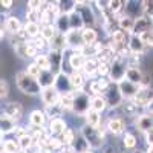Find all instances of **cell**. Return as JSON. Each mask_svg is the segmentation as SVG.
<instances>
[{"label":"cell","mask_w":153,"mask_h":153,"mask_svg":"<svg viewBox=\"0 0 153 153\" xmlns=\"http://www.w3.org/2000/svg\"><path fill=\"white\" fill-rule=\"evenodd\" d=\"M83 139L87 143L89 149H100L101 146H103L104 143V130L103 129H100V127H89V126H83V129H81V133Z\"/></svg>","instance_id":"cell-1"},{"label":"cell","mask_w":153,"mask_h":153,"mask_svg":"<svg viewBox=\"0 0 153 153\" xmlns=\"http://www.w3.org/2000/svg\"><path fill=\"white\" fill-rule=\"evenodd\" d=\"M16 83H17V87L26 95H37V94L42 92V89H40V86H38L37 80L32 78V76H29V75H26L25 71L19 72L16 75Z\"/></svg>","instance_id":"cell-2"},{"label":"cell","mask_w":153,"mask_h":153,"mask_svg":"<svg viewBox=\"0 0 153 153\" xmlns=\"http://www.w3.org/2000/svg\"><path fill=\"white\" fill-rule=\"evenodd\" d=\"M126 69H127V66H126V60L118 58L117 55H115L113 61L109 65V75H107L109 81H112V83H120L121 80H124Z\"/></svg>","instance_id":"cell-3"},{"label":"cell","mask_w":153,"mask_h":153,"mask_svg":"<svg viewBox=\"0 0 153 153\" xmlns=\"http://www.w3.org/2000/svg\"><path fill=\"white\" fill-rule=\"evenodd\" d=\"M101 95H103L107 107H118V106L123 104V101H124L121 94H120V91H118V84L112 83V81H109L107 87L104 89V92Z\"/></svg>","instance_id":"cell-4"},{"label":"cell","mask_w":153,"mask_h":153,"mask_svg":"<svg viewBox=\"0 0 153 153\" xmlns=\"http://www.w3.org/2000/svg\"><path fill=\"white\" fill-rule=\"evenodd\" d=\"M89 101H91V97H89L87 92H84V91L74 92L72 110H74L76 115H84V113L89 110Z\"/></svg>","instance_id":"cell-5"},{"label":"cell","mask_w":153,"mask_h":153,"mask_svg":"<svg viewBox=\"0 0 153 153\" xmlns=\"http://www.w3.org/2000/svg\"><path fill=\"white\" fill-rule=\"evenodd\" d=\"M65 42H66V49L80 52L81 48L84 46L81 40V29H69L65 34Z\"/></svg>","instance_id":"cell-6"},{"label":"cell","mask_w":153,"mask_h":153,"mask_svg":"<svg viewBox=\"0 0 153 153\" xmlns=\"http://www.w3.org/2000/svg\"><path fill=\"white\" fill-rule=\"evenodd\" d=\"M55 91L60 94V95H65V94H71L72 89H71V84H69V76L65 71H61L55 75L54 78V86H52Z\"/></svg>","instance_id":"cell-7"},{"label":"cell","mask_w":153,"mask_h":153,"mask_svg":"<svg viewBox=\"0 0 153 153\" xmlns=\"http://www.w3.org/2000/svg\"><path fill=\"white\" fill-rule=\"evenodd\" d=\"M132 101L138 107H147L149 109V104L152 106V91H150V87H139V91L132 98Z\"/></svg>","instance_id":"cell-8"},{"label":"cell","mask_w":153,"mask_h":153,"mask_svg":"<svg viewBox=\"0 0 153 153\" xmlns=\"http://www.w3.org/2000/svg\"><path fill=\"white\" fill-rule=\"evenodd\" d=\"M117 84H118V91H120L123 100H132L136 95V92L139 91V86L132 84V83H129L127 80H121Z\"/></svg>","instance_id":"cell-9"},{"label":"cell","mask_w":153,"mask_h":153,"mask_svg":"<svg viewBox=\"0 0 153 153\" xmlns=\"http://www.w3.org/2000/svg\"><path fill=\"white\" fill-rule=\"evenodd\" d=\"M3 115L11 120H14L16 123L22 118L23 115V106L20 103H17V101H12V103H8L6 107L3 109Z\"/></svg>","instance_id":"cell-10"},{"label":"cell","mask_w":153,"mask_h":153,"mask_svg":"<svg viewBox=\"0 0 153 153\" xmlns=\"http://www.w3.org/2000/svg\"><path fill=\"white\" fill-rule=\"evenodd\" d=\"M147 31H152V19L150 17H146V16H139L135 20V23H133L132 34L133 35H139V34L147 32Z\"/></svg>","instance_id":"cell-11"},{"label":"cell","mask_w":153,"mask_h":153,"mask_svg":"<svg viewBox=\"0 0 153 153\" xmlns=\"http://www.w3.org/2000/svg\"><path fill=\"white\" fill-rule=\"evenodd\" d=\"M42 101L45 106H52V104H57L58 100H60V94L55 91V89L51 86V87H46V89H42Z\"/></svg>","instance_id":"cell-12"},{"label":"cell","mask_w":153,"mask_h":153,"mask_svg":"<svg viewBox=\"0 0 153 153\" xmlns=\"http://www.w3.org/2000/svg\"><path fill=\"white\" fill-rule=\"evenodd\" d=\"M68 76H69V84H71L72 92L83 91V87L86 84V76L81 72H71L68 74Z\"/></svg>","instance_id":"cell-13"},{"label":"cell","mask_w":153,"mask_h":153,"mask_svg":"<svg viewBox=\"0 0 153 153\" xmlns=\"http://www.w3.org/2000/svg\"><path fill=\"white\" fill-rule=\"evenodd\" d=\"M84 61H86V57L81 52H75V51H72V54L68 58V63H69L72 72H81V69L84 66Z\"/></svg>","instance_id":"cell-14"},{"label":"cell","mask_w":153,"mask_h":153,"mask_svg":"<svg viewBox=\"0 0 153 153\" xmlns=\"http://www.w3.org/2000/svg\"><path fill=\"white\" fill-rule=\"evenodd\" d=\"M3 26H5V31H8L11 35H16L17 32H20V31L23 29L22 22H20L19 17H16V16L6 17V20H5V23H3Z\"/></svg>","instance_id":"cell-15"},{"label":"cell","mask_w":153,"mask_h":153,"mask_svg":"<svg viewBox=\"0 0 153 153\" xmlns=\"http://www.w3.org/2000/svg\"><path fill=\"white\" fill-rule=\"evenodd\" d=\"M66 121L63 118H55V120H51L49 121V129H48V133L52 135V136H60L66 129Z\"/></svg>","instance_id":"cell-16"},{"label":"cell","mask_w":153,"mask_h":153,"mask_svg":"<svg viewBox=\"0 0 153 153\" xmlns=\"http://www.w3.org/2000/svg\"><path fill=\"white\" fill-rule=\"evenodd\" d=\"M106 129L112 133V135H121L126 130V123L123 118H110L107 121V127Z\"/></svg>","instance_id":"cell-17"},{"label":"cell","mask_w":153,"mask_h":153,"mask_svg":"<svg viewBox=\"0 0 153 153\" xmlns=\"http://www.w3.org/2000/svg\"><path fill=\"white\" fill-rule=\"evenodd\" d=\"M143 72H141V69L139 68H127L126 69V75H124V80H127L129 83H132V84H136V86H139L141 84V81H143Z\"/></svg>","instance_id":"cell-18"},{"label":"cell","mask_w":153,"mask_h":153,"mask_svg":"<svg viewBox=\"0 0 153 153\" xmlns=\"http://www.w3.org/2000/svg\"><path fill=\"white\" fill-rule=\"evenodd\" d=\"M51 51H58V52H65L66 51V42H65V34H55L51 40L48 42Z\"/></svg>","instance_id":"cell-19"},{"label":"cell","mask_w":153,"mask_h":153,"mask_svg":"<svg viewBox=\"0 0 153 153\" xmlns=\"http://www.w3.org/2000/svg\"><path fill=\"white\" fill-rule=\"evenodd\" d=\"M107 84H109V78H100L98 76L97 80H92L91 84H89V89H91L92 97L94 95H101L104 92V89L107 87Z\"/></svg>","instance_id":"cell-20"},{"label":"cell","mask_w":153,"mask_h":153,"mask_svg":"<svg viewBox=\"0 0 153 153\" xmlns=\"http://www.w3.org/2000/svg\"><path fill=\"white\" fill-rule=\"evenodd\" d=\"M127 49H129L130 54H143L146 48L141 43V40L138 38V35L130 34L129 35V42H127Z\"/></svg>","instance_id":"cell-21"},{"label":"cell","mask_w":153,"mask_h":153,"mask_svg":"<svg viewBox=\"0 0 153 153\" xmlns=\"http://www.w3.org/2000/svg\"><path fill=\"white\" fill-rule=\"evenodd\" d=\"M16 126H17V124H16L14 120L5 117L3 113L0 115V136L12 133V132H14V129H16Z\"/></svg>","instance_id":"cell-22"},{"label":"cell","mask_w":153,"mask_h":153,"mask_svg":"<svg viewBox=\"0 0 153 153\" xmlns=\"http://www.w3.org/2000/svg\"><path fill=\"white\" fill-rule=\"evenodd\" d=\"M54 78H55V75L51 71H42L40 75L37 76V83L40 86V89H46V87L54 86Z\"/></svg>","instance_id":"cell-23"},{"label":"cell","mask_w":153,"mask_h":153,"mask_svg":"<svg viewBox=\"0 0 153 153\" xmlns=\"http://www.w3.org/2000/svg\"><path fill=\"white\" fill-rule=\"evenodd\" d=\"M81 40H83L84 46L95 45L97 40H98V34H97V31L94 28H83L81 29Z\"/></svg>","instance_id":"cell-24"},{"label":"cell","mask_w":153,"mask_h":153,"mask_svg":"<svg viewBox=\"0 0 153 153\" xmlns=\"http://www.w3.org/2000/svg\"><path fill=\"white\" fill-rule=\"evenodd\" d=\"M89 109L95 110L98 113L104 112L107 109V104H106L103 95H94V97H91V101H89Z\"/></svg>","instance_id":"cell-25"},{"label":"cell","mask_w":153,"mask_h":153,"mask_svg":"<svg viewBox=\"0 0 153 153\" xmlns=\"http://www.w3.org/2000/svg\"><path fill=\"white\" fill-rule=\"evenodd\" d=\"M84 120H86V126H89V127H100V123H101V113H98V112H95V110H91L89 109L84 115Z\"/></svg>","instance_id":"cell-26"},{"label":"cell","mask_w":153,"mask_h":153,"mask_svg":"<svg viewBox=\"0 0 153 153\" xmlns=\"http://www.w3.org/2000/svg\"><path fill=\"white\" fill-rule=\"evenodd\" d=\"M136 127H138V129L141 130L143 133L152 130V115H149V113L139 115V117L136 118Z\"/></svg>","instance_id":"cell-27"},{"label":"cell","mask_w":153,"mask_h":153,"mask_svg":"<svg viewBox=\"0 0 153 153\" xmlns=\"http://www.w3.org/2000/svg\"><path fill=\"white\" fill-rule=\"evenodd\" d=\"M29 123L32 127H43L45 123H46V117H45V113L43 110H32L31 115H29Z\"/></svg>","instance_id":"cell-28"},{"label":"cell","mask_w":153,"mask_h":153,"mask_svg":"<svg viewBox=\"0 0 153 153\" xmlns=\"http://www.w3.org/2000/svg\"><path fill=\"white\" fill-rule=\"evenodd\" d=\"M97 66H98L97 58H86L84 66L81 69V74L86 75V76H94V75H97Z\"/></svg>","instance_id":"cell-29"},{"label":"cell","mask_w":153,"mask_h":153,"mask_svg":"<svg viewBox=\"0 0 153 153\" xmlns=\"http://www.w3.org/2000/svg\"><path fill=\"white\" fill-rule=\"evenodd\" d=\"M63 110L61 109V106L57 103V104H52V106H45V110H43V113H45V117H48V118H51V120H55V118H60L61 115H63Z\"/></svg>","instance_id":"cell-30"},{"label":"cell","mask_w":153,"mask_h":153,"mask_svg":"<svg viewBox=\"0 0 153 153\" xmlns=\"http://www.w3.org/2000/svg\"><path fill=\"white\" fill-rule=\"evenodd\" d=\"M34 65L40 69V71H49L51 65H49V55L48 54H37L34 58Z\"/></svg>","instance_id":"cell-31"},{"label":"cell","mask_w":153,"mask_h":153,"mask_svg":"<svg viewBox=\"0 0 153 153\" xmlns=\"http://www.w3.org/2000/svg\"><path fill=\"white\" fill-rule=\"evenodd\" d=\"M23 32L26 34L28 38H35L37 35H40V25L26 22V23H25V26H23Z\"/></svg>","instance_id":"cell-32"},{"label":"cell","mask_w":153,"mask_h":153,"mask_svg":"<svg viewBox=\"0 0 153 153\" xmlns=\"http://www.w3.org/2000/svg\"><path fill=\"white\" fill-rule=\"evenodd\" d=\"M58 138H60V141H61L63 147H69V146H72L74 139H75V132H74L72 129H69V127H66L65 132H63Z\"/></svg>","instance_id":"cell-33"},{"label":"cell","mask_w":153,"mask_h":153,"mask_svg":"<svg viewBox=\"0 0 153 153\" xmlns=\"http://www.w3.org/2000/svg\"><path fill=\"white\" fill-rule=\"evenodd\" d=\"M58 104L61 106L63 110H72V104H74V92H71V94H65V95H60Z\"/></svg>","instance_id":"cell-34"},{"label":"cell","mask_w":153,"mask_h":153,"mask_svg":"<svg viewBox=\"0 0 153 153\" xmlns=\"http://www.w3.org/2000/svg\"><path fill=\"white\" fill-rule=\"evenodd\" d=\"M55 34H57V31L54 28V25H43V26H40V37L46 42H49Z\"/></svg>","instance_id":"cell-35"},{"label":"cell","mask_w":153,"mask_h":153,"mask_svg":"<svg viewBox=\"0 0 153 153\" xmlns=\"http://www.w3.org/2000/svg\"><path fill=\"white\" fill-rule=\"evenodd\" d=\"M68 19H69V28H71V29H83V28H84L80 16L76 14L75 11H72L71 14H68Z\"/></svg>","instance_id":"cell-36"},{"label":"cell","mask_w":153,"mask_h":153,"mask_svg":"<svg viewBox=\"0 0 153 153\" xmlns=\"http://www.w3.org/2000/svg\"><path fill=\"white\" fill-rule=\"evenodd\" d=\"M17 143H19L20 150H29V149L34 147V139H32V136H31L29 133L25 135V136H22V138H19Z\"/></svg>","instance_id":"cell-37"},{"label":"cell","mask_w":153,"mask_h":153,"mask_svg":"<svg viewBox=\"0 0 153 153\" xmlns=\"http://www.w3.org/2000/svg\"><path fill=\"white\" fill-rule=\"evenodd\" d=\"M3 150H5V153H17L20 150V147H19V143L16 139H5L3 141Z\"/></svg>","instance_id":"cell-38"},{"label":"cell","mask_w":153,"mask_h":153,"mask_svg":"<svg viewBox=\"0 0 153 153\" xmlns=\"http://www.w3.org/2000/svg\"><path fill=\"white\" fill-rule=\"evenodd\" d=\"M123 146L126 149H135L136 147V138H135V135L126 132L124 136H123Z\"/></svg>","instance_id":"cell-39"},{"label":"cell","mask_w":153,"mask_h":153,"mask_svg":"<svg viewBox=\"0 0 153 153\" xmlns=\"http://www.w3.org/2000/svg\"><path fill=\"white\" fill-rule=\"evenodd\" d=\"M29 43L37 49V52H38V51H42V49H45V48L48 46V42H46V40H43V38H42L40 35H37L35 38H31Z\"/></svg>","instance_id":"cell-40"},{"label":"cell","mask_w":153,"mask_h":153,"mask_svg":"<svg viewBox=\"0 0 153 153\" xmlns=\"http://www.w3.org/2000/svg\"><path fill=\"white\" fill-rule=\"evenodd\" d=\"M97 75L100 78H107L109 75V65L103 61H98V66H97Z\"/></svg>","instance_id":"cell-41"},{"label":"cell","mask_w":153,"mask_h":153,"mask_svg":"<svg viewBox=\"0 0 153 153\" xmlns=\"http://www.w3.org/2000/svg\"><path fill=\"white\" fill-rule=\"evenodd\" d=\"M138 38L141 40V43L144 45V48H152V42H153V37H152V31H147V32H143L139 34Z\"/></svg>","instance_id":"cell-42"},{"label":"cell","mask_w":153,"mask_h":153,"mask_svg":"<svg viewBox=\"0 0 153 153\" xmlns=\"http://www.w3.org/2000/svg\"><path fill=\"white\" fill-rule=\"evenodd\" d=\"M26 22L38 23V25H40V12H38V11H32V9H28V11H26Z\"/></svg>","instance_id":"cell-43"},{"label":"cell","mask_w":153,"mask_h":153,"mask_svg":"<svg viewBox=\"0 0 153 153\" xmlns=\"http://www.w3.org/2000/svg\"><path fill=\"white\" fill-rule=\"evenodd\" d=\"M40 69H38L35 65H34V63H31V65H28V68H26V71H25V74H26V75H29V76H32V78H35L37 80V76L38 75H40Z\"/></svg>","instance_id":"cell-44"},{"label":"cell","mask_w":153,"mask_h":153,"mask_svg":"<svg viewBox=\"0 0 153 153\" xmlns=\"http://www.w3.org/2000/svg\"><path fill=\"white\" fill-rule=\"evenodd\" d=\"M9 94V84L6 80H0V98H6Z\"/></svg>","instance_id":"cell-45"},{"label":"cell","mask_w":153,"mask_h":153,"mask_svg":"<svg viewBox=\"0 0 153 153\" xmlns=\"http://www.w3.org/2000/svg\"><path fill=\"white\" fill-rule=\"evenodd\" d=\"M16 135V138L19 139V138H22V136H25V135H28L29 132H28V129H25L23 126H16V129H14V132H12Z\"/></svg>","instance_id":"cell-46"},{"label":"cell","mask_w":153,"mask_h":153,"mask_svg":"<svg viewBox=\"0 0 153 153\" xmlns=\"http://www.w3.org/2000/svg\"><path fill=\"white\" fill-rule=\"evenodd\" d=\"M40 5H42L40 0H31V2H28V9L38 11V9H40Z\"/></svg>","instance_id":"cell-47"},{"label":"cell","mask_w":153,"mask_h":153,"mask_svg":"<svg viewBox=\"0 0 153 153\" xmlns=\"http://www.w3.org/2000/svg\"><path fill=\"white\" fill-rule=\"evenodd\" d=\"M0 153H5V150H3V141H2V138H0Z\"/></svg>","instance_id":"cell-48"},{"label":"cell","mask_w":153,"mask_h":153,"mask_svg":"<svg viewBox=\"0 0 153 153\" xmlns=\"http://www.w3.org/2000/svg\"><path fill=\"white\" fill-rule=\"evenodd\" d=\"M81 153H94V152H92L91 149H89V150H86V152H81Z\"/></svg>","instance_id":"cell-49"},{"label":"cell","mask_w":153,"mask_h":153,"mask_svg":"<svg viewBox=\"0 0 153 153\" xmlns=\"http://www.w3.org/2000/svg\"><path fill=\"white\" fill-rule=\"evenodd\" d=\"M17 153H28V152H26V150H19Z\"/></svg>","instance_id":"cell-50"},{"label":"cell","mask_w":153,"mask_h":153,"mask_svg":"<svg viewBox=\"0 0 153 153\" xmlns=\"http://www.w3.org/2000/svg\"><path fill=\"white\" fill-rule=\"evenodd\" d=\"M0 138H2V136H0Z\"/></svg>","instance_id":"cell-51"}]
</instances>
